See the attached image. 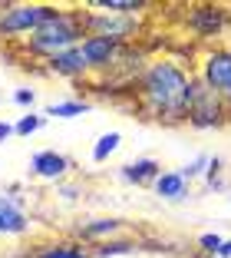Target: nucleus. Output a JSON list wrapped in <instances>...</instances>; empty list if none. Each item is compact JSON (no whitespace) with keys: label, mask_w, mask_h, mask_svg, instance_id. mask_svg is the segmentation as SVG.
Returning <instances> with one entry per match:
<instances>
[{"label":"nucleus","mask_w":231,"mask_h":258,"mask_svg":"<svg viewBox=\"0 0 231 258\" xmlns=\"http://www.w3.org/2000/svg\"><path fill=\"white\" fill-rule=\"evenodd\" d=\"M195 90V70L172 56H156L132 83V103L142 119L159 126H188V103Z\"/></svg>","instance_id":"f257e3e1"},{"label":"nucleus","mask_w":231,"mask_h":258,"mask_svg":"<svg viewBox=\"0 0 231 258\" xmlns=\"http://www.w3.org/2000/svg\"><path fill=\"white\" fill-rule=\"evenodd\" d=\"M83 40H86V30H83V7H60L40 30H33L30 37L23 40L20 53L46 63L56 53H66V50L80 46Z\"/></svg>","instance_id":"f03ea898"},{"label":"nucleus","mask_w":231,"mask_h":258,"mask_svg":"<svg viewBox=\"0 0 231 258\" xmlns=\"http://www.w3.org/2000/svg\"><path fill=\"white\" fill-rule=\"evenodd\" d=\"M60 10V4H37V0H27V4H4L0 7V40H23L30 37L33 30H40L53 14Z\"/></svg>","instance_id":"7ed1b4c3"},{"label":"nucleus","mask_w":231,"mask_h":258,"mask_svg":"<svg viewBox=\"0 0 231 258\" xmlns=\"http://www.w3.org/2000/svg\"><path fill=\"white\" fill-rule=\"evenodd\" d=\"M83 30L86 37H103L119 46H132L142 37V17H119V14H103V10L83 7Z\"/></svg>","instance_id":"20e7f679"},{"label":"nucleus","mask_w":231,"mask_h":258,"mask_svg":"<svg viewBox=\"0 0 231 258\" xmlns=\"http://www.w3.org/2000/svg\"><path fill=\"white\" fill-rule=\"evenodd\" d=\"M182 23L201 43L224 40L231 33V7H224V4H188Z\"/></svg>","instance_id":"39448f33"},{"label":"nucleus","mask_w":231,"mask_h":258,"mask_svg":"<svg viewBox=\"0 0 231 258\" xmlns=\"http://www.w3.org/2000/svg\"><path fill=\"white\" fill-rule=\"evenodd\" d=\"M188 126L192 129H224L231 126V103H224L208 83L195 76L192 103H188Z\"/></svg>","instance_id":"423d86ee"},{"label":"nucleus","mask_w":231,"mask_h":258,"mask_svg":"<svg viewBox=\"0 0 231 258\" xmlns=\"http://www.w3.org/2000/svg\"><path fill=\"white\" fill-rule=\"evenodd\" d=\"M195 76L208 83L224 103H231V43H211L198 53Z\"/></svg>","instance_id":"0eeeda50"},{"label":"nucleus","mask_w":231,"mask_h":258,"mask_svg":"<svg viewBox=\"0 0 231 258\" xmlns=\"http://www.w3.org/2000/svg\"><path fill=\"white\" fill-rule=\"evenodd\" d=\"M122 235H132V225H129L126 219H116V215L80 219L73 225V232H69V238L90 245V248H96V245H103V242H112V238H122Z\"/></svg>","instance_id":"6e6552de"},{"label":"nucleus","mask_w":231,"mask_h":258,"mask_svg":"<svg viewBox=\"0 0 231 258\" xmlns=\"http://www.w3.org/2000/svg\"><path fill=\"white\" fill-rule=\"evenodd\" d=\"M30 232L27 202L17 192H0V238H20Z\"/></svg>","instance_id":"1a4fd4ad"},{"label":"nucleus","mask_w":231,"mask_h":258,"mask_svg":"<svg viewBox=\"0 0 231 258\" xmlns=\"http://www.w3.org/2000/svg\"><path fill=\"white\" fill-rule=\"evenodd\" d=\"M43 73L46 76H60V80H90L93 76V67L83 53V43L66 50V53H56L53 60L43 63Z\"/></svg>","instance_id":"9d476101"},{"label":"nucleus","mask_w":231,"mask_h":258,"mask_svg":"<svg viewBox=\"0 0 231 258\" xmlns=\"http://www.w3.org/2000/svg\"><path fill=\"white\" fill-rule=\"evenodd\" d=\"M69 169H73L69 156H63L56 149H40V152H33V159H30V172L37 179H43V182H53V185L63 182L69 175Z\"/></svg>","instance_id":"9b49d317"},{"label":"nucleus","mask_w":231,"mask_h":258,"mask_svg":"<svg viewBox=\"0 0 231 258\" xmlns=\"http://www.w3.org/2000/svg\"><path fill=\"white\" fill-rule=\"evenodd\" d=\"M27 258H93V248L76 238H50V242L33 245Z\"/></svg>","instance_id":"f8f14e48"},{"label":"nucleus","mask_w":231,"mask_h":258,"mask_svg":"<svg viewBox=\"0 0 231 258\" xmlns=\"http://www.w3.org/2000/svg\"><path fill=\"white\" fill-rule=\"evenodd\" d=\"M152 192H156L159 199H169V202H182V199L192 196V182H188L179 169H169V172H162V175L156 179Z\"/></svg>","instance_id":"ddd939ff"},{"label":"nucleus","mask_w":231,"mask_h":258,"mask_svg":"<svg viewBox=\"0 0 231 258\" xmlns=\"http://www.w3.org/2000/svg\"><path fill=\"white\" fill-rule=\"evenodd\" d=\"M159 175H162V166L156 159H132L119 169V179L129 185H156Z\"/></svg>","instance_id":"4468645a"},{"label":"nucleus","mask_w":231,"mask_h":258,"mask_svg":"<svg viewBox=\"0 0 231 258\" xmlns=\"http://www.w3.org/2000/svg\"><path fill=\"white\" fill-rule=\"evenodd\" d=\"M90 10H103V14H119V17H142L152 7L149 0H90Z\"/></svg>","instance_id":"2eb2a0df"},{"label":"nucleus","mask_w":231,"mask_h":258,"mask_svg":"<svg viewBox=\"0 0 231 258\" xmlns=\"http://www.w3.org/2000/svg\"><path fill=\"white\" fill-rule=\"evenodd\" d=\"M135 251H145L142 248V238L122 235V238H112V242L96 245V248H93V258H119V255H135Z\"/></svg>","instance_id":"dca6fc26"},{"label":"nucleus","mask_w":231,"mask_h":258,"mask_svg":"<svg viewBox=\"0 0 231 258\" xmlns=\"http://www.w3.org/2000/svg\"><path fill=\"white\" fill-rule=\"evenodd\" d=\"M83 113H90V103L86 99H60V103H50L43 109V116H60V119H76Z\"/></svg>","instance_id":"f3484780"},{"label":"nucleus","mask_w":231,"mask_h":258,"mask_svg":"<svg viewBox=\"0 0 231 258\" xmlns=\"http://www.w3.org/2000/svg\"><path fill=\"white\" fill-rule=\"evenodd\" d=\"M119 146H122V133H116V129H112V133H103V136L96 139V146H93V152H90L93 162H106Z\"/></svg>","instance_id":"a211bd4d"},{"label":"nucleus","mask_w":231,"mask_h":258,"mask_svg":"<svg viewBox=\"0 0 231 258\" xmlns=\"http://www.w3.org/2000/svg\"><path fill=\"white\" fill-rule=\"evenodd\" d=\"M43 126H46V116L30 109V113H23L20 119L14 122V133H17V136H33V133H40Z\"/></svg>","instance_id":"6ab92c4d"},{"label":"nucleus","mask_w":231,"mask_h":258,"mask_svg":"<svg viewBox=\"0 0 231 258\" xmlns=\"http://www.w3.org/2000/svg\"><path fill=\"white\" fill-rule=\"evenodd\" d=\"M208 162H211V156H205V152H201V156H195L192 162H185V166H182L179 172L185 175L188 182H192V179H198V175H205V172H208Z\"/></svg>","instance_id":"aec40b11"},{"label":"nucleus","mask_w":231,"mask_h":258,"mask_svg":"<svg viewBox=\"0 0 231 258\" xmlns=\"http://www.w3.org/2000/svg\"><path fill=\"white\" fill-rule=\"evenodd\" d=\"M195 245H198V248L205 251V255L215 258V255H218V248L224 245V238L218 235V232H205V235H198V242H195Z\"/></svg>","instance_id":"412c9836"},{"label":"nucleus","mask_w":231,"mask_h":258,"mask_svg":"<svg viewBox=\"0 0 231 258\" xmlns=\"http://www.w3.org/2000/svg\"><path fill=\"white\" fill-rule=\"evenodd\" d=\"M205 182H208V189H221V159H211L208 162V172H205Z\"/></svg>","instance_id":"4be33fe9"},{"label":"nucleus","mask_w":231,"mask_h":258,"mask_svg":"<svg viewBox=\"0 0 231 258\" xmlns=\"http://www.w3.org/2000/svg\"><path fill=\"white\" fill-rule=\"evenodd\" d=\"M56 196L66 199V202H73V199H80V196H83V185L66 182V179H63V182H56Z\"/></svg>","instance_id":"5701e85b"},{"label":"nucleus","mask_w":231,"mask_h":258,"mask_svg":"<svg viewBox=\"0 0 231 258\" xmlns=\"http://www.w3.org/2000/svg\"><path fill=\"white\" fill-rule=\"evenodd\" d=\"M14 103H17V106L33 109V103H37V90H17L14 93Z\"/></svg>","instance_id":"b1692460"},{"label":"nucleus","mask_w":231,"mask_h":258,"mask_svg":"<svg viewBox=\"0 0 231 258\" xmlns=\"http://www.w3.org/2000/svg\"><path fill=\"white\" fill-rule=\"evenodd\" d=\"M10 136H17V133H14V122H7V119H0V143H7Z\"/></svg>","instance_id":"393cba45"},{"label":"nucleus","mask_w":231,"mask_h":258,"mask_svg":"<svg viewBox=\"0 0 231 258\" xmlns=\"http://www.w3.org/2000/svg\"><path fill=\"white\" fill-rule=\"evenodd\" d=\"M215 258H231V238H224V245L218 248V255Z\"/></svg>","instance_id":"a878e982"}]
</instances>
